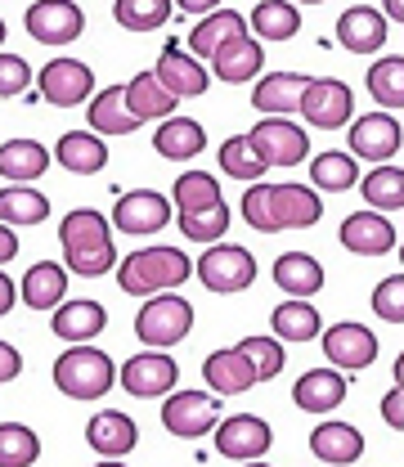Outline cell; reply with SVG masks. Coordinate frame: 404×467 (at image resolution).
<instances>
[{
    "mask_svg": "<svg viewBox=\"0 0 404 467\" xmlns=\"http://www.w3.org/2000/svg\"><path fill=\"white\" fill-rule=\"evenodd\" d=\"M324 216V202L310 184H252L243 193V221L256 234L310 230Z\"/></svg>",
    "mask_w": 404,
    "mask_h": 467,
    "instance_id": "1",
    "label": "cell"
},
{
    "mask_svg": "<svg viewBox=\"0 0 404 467\" xmlns=\"http://www.w3.org/2000/svg\"><path fill=\"white\" fill-rule=\"evenodd\" d=\"M58 243H63V261H67L63 270H72L77 279H99L113 270V230H109V216H99L95 207H72L58 225Z\"/></svg>",
    "mask_w": 404,
    "mask_h": 467,
    "instance_id": "2",
    "label": "cell"
},
{
    "mask_svg": "<svg viewBox=\"0 0 404 467\" xmlns=\"http://www.w3.org/2000/svg\"><path fill=\"white\" fill-rule=\"evenodd\" d=\"M193 275V261L180 247H144L117 261V288L130 296H158V292L184 288Z\"/></svg>",
    "mask_w": 404,
    "mask_h": 467,
    "instance_id": "3",
    "label": "cell"
},
{
    "mask_svg": "<svg viewBox=\"0 0 404 467\" xmlns=\"http://www.w3.org/2000/svg\"><path fill=\"white\" fill-rule=\"evenodd\" d=\"M113 355H104L99 347H67L55 359V387L67 400H99L113 391Z\"/></svg>",
    "mask_w": 404,
    "mask_h": 467,
    "instance_id": "4",
    "label": "cell"
},
{
    "mask_svg": "<svg viewBox=\"0 0 404 467\" xmlns=\"http://www.w3.org/2000/svg\"><path fill=\"white\" fill-rule=\"evenodd\" d=\"M193 333V306L175 292H158L144 296L140 315H135V337L144 342V350H167L175 342H184Z\"/></svg>",
    "mask_w": 404,
    "mask_h": 467,
    "instance_id": "5",
    "label": "cell"
},
{
    "mask_svg": "<svg viewBox=\"0 0 404 467\" xmlns=\"http://www.w3.org/2000/svg\"><path fill=\"white\" fill-rule=\"evenodd\" d=\"M243 140H247V149L256 153V162L265 171L270 167H296V162L310 158V135L288 117H261Z\"/></svg>",
    "mask_w": 404,
    "mask_h": 467,
    "instance_id": "6",
    "label": "cell"
},
{
    "mask_svg": "<svg viewBox=\"0 0 404 467\" xmlns=\"http://www.w3.org/2000/svg\"><path fill=\"white\" fill-rule=\"evenodd\" d=\"M193 270H198L202 288L221 292V296L243 292V288L256 284V256H252L247 247H238V243H212V247L198 256Z\"/></svg>",
    "mask_w": 404,
    "mask_h": 467,
    "instance_id": "7",
    "label": "cell"
},
{
    "mask_svg": "<svg viewBox=\"0 0 404 467\" xmlns=\"http://www.w3.org/2000/svg\"><path fill=\"white\" fill-rule=\"evenodd\" d=\"M212 431H216V454H221V459H233V463H261V459L270 454V445H275L270 422L256 418V413H230V418H221V427H212Z\"/></svg>",
    "mask_w": 404,
    "mask_h": 467,
    "instance_id": "8",
    "label": "cell"
},
{
    "mask_svg": "<svg viewBox=\"0 0 404 467\" xmlns=\"http://www.w3.org/2000/svg\"><path fill=\"white\" fill-rule=\"evenodd\" d=\"M117 382H121L126 396L153 400V396H171L175 382H180V368H175V359L167 350H140L117 368Z\"/></svg>",
    "mask_w": 404,
    "mask_h": 467,
    "instance_id": "9",
    "label": "cell"
},
{
    "mask_svg": "<svg viewBox=\"0 0 404 467\" xmlns=\"http://www.w3.org/2000/svg\"><path fill=\"white\" fill-rule=\"evenodd\" d=\"M296 113L306 117L310 126H319V130H337V126H347L355 117V95L337 77H310V86L301 90Z\"/></svg>",
    "mask_w": 404,
    "mask_h": 467,
    "instance_id": "10",
    "label": "cell"
},
{
    "mask_svg": "<svg viewBox=\"0 0 404 467\" xmlns=\"http://www.w3.org/2000/svg\"><path fill=\"white\" fill-rule=\"evenodd\" d=\"M221 422V400L207 391H175L162 400V427L180 441H198Z\"/></svg>",
    "mask_w": 404,
    "mask_h": 467,
    "instance_id": "11",
    "label": "cell"
},
{
    "mask_svg": "<svg viewBox=\"0 0 404 467\" xmlns=\"http://www.w3.org/2000/svg\"><path fill=\"white\" fill-rule=\"evenodd\" d=\"M324 342V359L337 373H364L378 359V333L364 324H333L328 333H319Z\"/></svg>",
    "mask_w": 404,
    "mask_h": 467,
    "instance_id": "12",
    "label": "cell"
},
{
    "mask_svg": "<svg viewBox=\"0 0 404 467\" xmlns=\"http://www.w3.org/2000/svg\"><path fill=\"white\" fill-rule=\"evenodd\" d=\"M23 23H27V36L41 41V46H67V41H77L86 32V14L77 5H67V0H36V5H27Z\"/></svg>",
    "mask_w": 404,
    "mask_h": 467,
    "instance_id": "13",
    "label": "cell"
},
{
    "mask_svg": "<svg viewBox=\"0 0 404 467\" xmlns=\"http://www.w3.org/2000/svg\"><path fill=\"white\" fill-rule=\"evenodd\" d=\"M95 95V72L81 58H50L41 67V99L55 109H77Z\"/></svg>",
    "mask_w": 404,
    "mask_h": 467,
    "instance_id": "14",
    "label": "cell"
},
{
    "mask_svg": "<svg viewBox=\"0 0 404 467\" xmlns=\"http://www.w3.org/2000/svg\"><path fill=\"white\" fill-rule=\"evenodd\" d=\"M350 158H368L378 167H387L400 153V121L391 113H364L359 121H350Z\"/></svg>",
    "mask_w": 404,
    "mask_h": 467,
    "instance_id": "15",
    "label": "cell"
},
{
    "mask_svg": "<svg viewBox=\"0 0 404 467\" xmlns=\"http://www.w3.org/2000/svg\"><path fill=\"white\" fill-rule=\"evenodd\" d=\"M167 221H171V198L167 193H153V189H130V193L117 198V207H113V230L135 234V238L158 234Z\"/></svg>",
    "mask_w": 404,
    "mask_h": 467,
    "instance_id": "16",
    "label": "cell"
},
{
    "mask_svg": "<svg viewBox=\"0 0 404 467\" xmlns=\"http://www.w3.org/2000/svg\"><path fill=\"white\" fill-rule=\"evenodd\" d=\"M149 72L158 77V86L171 95L175 104H180V99H198V95H207V86H212L207 67H202L198 58H189L180 46H167Z\"/></svg>",
    "mask_w": 404,
    "mask_h": 467,
    "instance_id": "17",
    "label": "cell"
},
{
    "mask_svg": "<svg viewBox=\"0 0 404 467\" xmlns=\"http://www.w3.org/2000/svg\"><path fill=\"white\" fill-rule=\"evenodd\" d=\"M86 445L99 454V459H126L135 445H140V427L130 413L121 409H104L86 422Z\"/></svg>",
    "mask_w": 404,
    "mask_h": 467,
    "instance_id": "18",
    "label": "cell"
},
{
    "mask_svg": "<svg viewBox=\"0 0 404 467\" xmlns=\"http://www.w3.org/2000/svg\"><path fill=\"white\" fill-rule=\"evenodd\" d=\"M337 41L350 55H378L387 46V18L373 5H350L337 18Z\"/></svg>",
    "mask_w": 404,
    "mask_h": 467,
    "instance_id": "19",
    "label": "cell"
},
{
    "mask_svg": "<svg viewBox=\"0 0 404 467\" xmlns=\"http://www.w3.org/2000/svg\"><path fill=\"white\" fill-rule=\"evenodd\" d=\"M337 238L355 256H387L396 247V225L387 216H378V212H355V216L342 221Z\"/></svg>",
    "mask_w": 404,
    "mask_h": 467,
    "instance_id": "20",
    "label": "cell"
},
{
    "mask_svg": "<svg viewBox=\"0 0 404 467\" xmlns=\"http://www.w3.org/2000/svg\"><path fill=\"white\" fill-rule=\"evenodd\" d=\"M55 337H63L67 347H86L90 337H99L109 328V310L90 296H77V301H63L55 310Z\"/></svg>",
    "mask_w": 404,
    "mask_h": 467,
    "instance_id": "21",
    "label": "cell"
},
{
    "mask_svg": "<svg viewBox=\"0 0 404 467\" xmlns=\"http://www.w3.org/2000/svg\"><path fill=\"white\" fill-rule=\"evenodd\" d=\"M342 400H347V378L337 368H306L292 382V405L306 413H333Z\"/></svg>",
    "mask_w": 404,
    "mask_h": 467,
    "instance_id": "22",
    "label": "cell"
},
{
    "mask_svg": "<svg viewBox=\"0 0 404 467\" xmlns=\"http://www.w3.org/2000/svg\"><path fill=\"white\" fill-rule=\"evenodd\" d=\"M310 454L328 467H350L364 459V431L350 422H319L310 431Z\"/></svg>",
    "mask_w": 404,
    "mask_h": 467,
    "instance_id": "23",
    "label": "cell"
},
{
    "mask_svg": "<svg viewBox=\"0 0 404 467\" xmlns=\"http://www.w3.org/2000/svg\"><path fill=\"white\" fill-rule=\"evenodd\" d=\"M261 67H265L261 41H252V36H233L230 46H221V50L212 55V72H207V77H221L225 86H243V81H252Z\"/></svg>",
    "mask_w": 404,
    "mask_h": 467,
    "instance_id": "24",
    "label": "cell"
},
{
    "mask_svg": "<svg viewBox=\"0 0 404 467\" xmlns=\"http://www.w3.org/2000/svg\"><path fill=\"white\" fill-rule=\"evenodd\" d=\"M121 95H126V113L135 117L140 126H144V121H167V117H175V109H180L171 95L158 86L153 72H135V77L121 86Z\"/></svg>",
    "mask_w": 404,
    "mask_h": 467,
    "instance_id": "25",
    "label": "cell"
},
{
    "mask_svg": "<svg viewBox=\"0 0 404 467\" xmlns=\"http://www.w3.org/2000/svg\"><path fill=\"white\" fill-rule=\"evenodd\" d=\"M153 149H158L167 162H189V158H198V153L207 149V130H202V121H193V117H167V121H158V130H153Z\"/></svg>",
    "mask_w": 404,
    "mask_h": 467,
    "instance_id": "26",
    "label": "cell"
},
{
    "mask_svg": "<svg viewBox=\"0 0 404 467\" xmlns=\"http://www.w3.org/2000/svg\"><path fill=\"white\" fill-rule=\"evenodd\" d=\"M233 36H247V18L238 9H212L193 32H189V58H212Z\"/></svg>",
    "mask_w": 404,
    "mask_h": 467,
    "instance_id": "27",
    "label": "cell"
},
{
    "mask_svg": "<svg viewBox=\"0 0 404 467\" xmlns=\"http://www.w3.org/2000/svg\"><path fill=\"white\" fill-rule=\"evenodd\" d=\"M310 86L306 72H270L256 81L252 90V109H261L265 117H288L296 104H301V90Z\"/></svg>",
    "mask_w": 404,
    "mask_h": 467,
    "instance_id": "28",
    "label": "cell"
},
{
    "mask_svg": "<svg viewBox=\"0 0 404 467\" xmlns=\"http://www.w3.org/2000/svg\"><path fill=\"white\" fill-rule=\"evenodd\" d=\"M202 378H207V387H212V396H243V391H252L256 387V378H252V368H247V359L238 355V350H212L207 359H202Z\"/></svg>",
    "mask_w": 404,
    "mask_h": 467,
    "instance_id": "29",
    "label": "cell"
},
{
    "mask_svg": "<svg viewBox=\"0 0 404 467\" xmlns=\"http://www.w3.org/2000/svg\"><path fill=\"white\" fill-rule=\"evenodd\" d=\"M55 158H58V167L72 175H99L109 167V144L99 135H90V130H67L58 140Z\"/></svg>",
    "mask_w": 404,
    "mask_h": 467,
    "instance_id": "30",
    "label": "cell"
},
{
    "mask_svg": "<svg viewBox=\"0 0 404 467\" xmlns=\"http://www.w3.org/2000/svg\"><path fill=\"white\" fill-rule=\"evenodd\" d=\"M18 296L32 306V310H58L63 296H67V270L58 261H36L23 284H18Z\"/></svg>",
    "mask_w": 404,
    "mask_h": 467,
    "instance_id": "31",
    "label": "cell"
},
{
    "mask_svg": "<svg viewBox=\"0 0 404 467\" xmlns=\"http://www.w3.org/2000/svg\"><path fill=\"white\" fill-rule=\"evenodd\" d=\"M275 284L288 292L292 301H310L315 292L324 288V265L310 252H284L275 261Z\"/></svg>",
    "mask_w": 404,
    "mask_h": 467,
    "instance_id": "32",
    "label": "cell"
},
{
    "mask_svg": "<svg viewBox=\"0 0 404 467\" xmlns=\"http://www.w3.org/2000/svg\"><path fill=\"white\" fill-rule=\"evenodd\" d=\"M270 328H275V342H292V347H301V342H315L319 333H324V319H319V310L310 306V301H284V306H275V315H270Z\"/></svg>",
    "mask_w": 404,
    "mask_h": 467,
    "instance_id": "33",
    "label": "cell"
},
{
    "mask_svg": "<svg viewBox=\"0 0 404 467\" xmlns=\"http://www.w3.org/2000/svg\"><path fill=\"white\" fill-rule=\"evenodd\" d=\"M46 167H50L46 144H36V140H5V144H0V175H5V180L27 184V180H41Z\"/></svg>",
    "mask_w": 404,
    "mask_h": 467,
    "instance_id": "34",
    "label": "cell"
},
{
    "mask_svg": "<svg viewBox=\"0 0 404 467\" xmlns=\"http://www.w3.org/2000/svg\"><path fill=\"white\" fill-rule=\"evenodd\" d=\"M171 202H175L180 216H198V212H216V207H225L216 175H207V171H184L180 175L175 189H171Z\"/></svg>",
    "mask_w": 404,
    "mask_h": 467,
    "instance_id": "35",
    "label": "cell"
},
{
    "mask_svg": "<svg viewBox=\"0 0 404 467\" xmlns=\"http://www.w3.org/2000/svg\"><path fill=\"white\" fill-rule=\"evenodd\" d=\"M90 135H135L140 130V121L126 113V95H121V86H109V90H99L95 99H90Z\"/></svg>",
    "mask_w": 404,
    "mask_h": 467,
    "instance_id": "36",
    "label": "cell"
},
{
    "mask_svg": "<svg viewBox=\"0 0 404 467\" xmlns=\"http://www.w3.org/2000/svg\"><path fill=\"white\" fill-rule=\"evenodd\" d=\"M50 216V198L36 193L32 184H9L0 189V225H41Z\"/></svg>",
    "mask_w": 404,
    "mask_h": 467,
    "instance_id": "37",
    "label": "cell"
},
{
    "mask_svg": "<svg viewBox=\"0 0 404 467\" xmlns=\"http://www.w3.org/2000/svg\"><path fill=\"white\" fill-rule=\"evenodd\" d=\"M359 189H364V202H368V212H378V216H387V212H400L404 207V171L400 167H373V171L359 180Z\"/></svg>",
    "mask_w": 404,
    "mask_h": 467,
    "instance_id": "38",
    "label": "cell"
},
{
    "mask_svg": "<svg viewBox=\"0 0 404 467\" xmlns=\"http://www.w3.org/2000/svg\"><path fill=\"white\" fill-rule=\"evenodd\" d=\"M368 95L382 104V113L396 117V109H404V58L400 55H387L378 58L373 67H368Z\"/></svg>",
    "mask_w": 404,
    "mask_h": 467,
    "instance_id": "39",
    "label": "cell"
},
{
    "mask_svg": "<svg viewBox=\"0 0 404 467\" xmlns=\"http://www.w3.org/2000/svg\"><path fill=\"white\" fill-rule=\"evenodd\" d=\"M171 14L175 5H167V0H117L113 5V23L126 32H158L171 23Z\"/></svg>",
    "mask_w": 404,
    "mask_h": 467,
    "instance_id": "40",
    "label": "cell"
},
{
    "mask_svg": "<svg viewBox=\"0 0 404 467\" xmlns=\"http://www.w3.org/2000/svg\"><path fill=\"white\" fill-rule=\"evenodd\" d=\"M310 189L315 193H342V189H355L359 184V162L350 153H324L310 162Z\"/></svg>",
    "mask_w": 404,
    "mask_h": 467,
    "instance_id": "41",
    "label": "cell"
},
{
    "mask_svg": "<svg viewBox=\"0 0 404 467\" xmlns=\"http://www.w3.org/2000/svg\"><path fill=\"white\" fill-rule=\"evenodd\" d=\"M252 27H256V36H265V41H292V36L301 32V9H296V5H284V0H265V5L252 9Z\"/></svg>",
    "mask_w": 404,
    "mask_h": 467,
    "instance_id": "42",
    "label": "cell"
},
{
    "mask_svg": "<svg viewBox=\"0 0 404 467\" xmlns=\"http://www.w3.org/2000/svg\"><path fill=\"white\" fill-rule=\"evenodd\" d=\"M41 459V436L23 422H0V467H32Z\"/></svg>",
    "mask_w": 404,
    "mask_h": 467,
    "instance_id": "43",
    "label": "cell"
},
{
    "mask_svg": "<svg viewBox=\"0 0 404 467\" xmlns=\"http://www.w3.org/2000/svg\"><path fill=\"white\" fill-rule=\"evenodd\" d=\"M233 350L247 359L256 382H270V378L284 373V342H275V337H243Z\"/></svg>",
    "mask_w": 404,
    "mask_h": 467,
    "instance_id": "44",
    "label": "cell"
},
{
    "mask_svg": "<svg viewBox=\"0 0 404 467\" xmlns=\"http://www.w3.org/2000/svg\"><path fill=\"white\" fill-rule=\"evenodd\" d=\"M221 171L233 175V180H265V167L256 162V153L247 149V140L243 135H230L225 144H221Z\"/></svg>",
    "mask_w": 404,
    "mask_h": 467,
    "instance_id": "45",
    "label": "cell"
},
{
    "mask_svg": "<svg viewBox=\"0 0 404 467\" xmlns=\"http://www.w3.org/2000/svg\"><path fill=\"white\" fill-rule=\"evenodd\" d=\"M180 221V230L189 243H221L225 230H230V207H216V212H198V216H175Z\"/></svg>",
    "mask_w": 404,
    "mask_h": 467,
    "instance_id": "46",
    "label": "cell"
},
{
    "mask_svg": "<svg viewBox=\"0 0 404 467\" xmlns=\"http://www.w3.org/2000/svg\"><path fill=\"white\" fill-rule=\"evenodd\" d=\"M373 310H378V319H387V324H404V279L400 275H387V279L373 288Z\"/></svg>",
    "mask_w": 404,
    "mask_h": 467,
    "instance_id": "47",
    "label": "cell"
},
{
    "mask_svg": "<svg viewBox=\"0 0 404 467\" xmlns=\"http://www.w3.org/2000/svg\"><path fill=\"white\" fill-rule=\"evenodd\" d=\"M32 86V67L23 55H5L0 50V99H14V95H27Z\"/></svg>",
    "mask_w": 404,
    "mask_h": 467,
    "instance_id": "48",
    "label": "cell"
},
{
    "mask_svg": "<svg viewBox=\"0 0 404 467\" xmlns=\"http://www.w3.org/2000/svg\"><path fill=\"white\" fill-rule=\"evenodd\" d=\"M382 418H387L391 431H404V387H396V391L382 396Z\"/></svg>",
    "mask_w": 404,
    "mask_h": 467,
    "instance_id": "49",
    "label": "cell"
},
{
    "mask_svg": "<svg viewBox=\"0 0 404 467\" xmlns=\"http://www.w3.org/2000/svg\"><path fill=\"white\" fill-rule=\"evenodd\" d=\"M18 373H23V355L9 347V342H0V387H5V382H14Z\"/></svg>",
    "mask_w": 404,
    "mask_h": 467,
    "instance_id": "50",
    "label": "cell"
},
{
    "mask_svg": "<svg viewBox=\"0 0 404 467\" xmlns=\"http://www.w3.org/2000/svg\"><path fill=\"white\" fill-rule=\"evenodd\" d=\"M18 252H23V247H18V234L9 230V225H0V265H9Z\"/></svg>",
    "mask_w": 404,
    "mask_h": 467,
    "instance_id": "51",
    "label": "cell"
},
{
    "mask_svg": "<svg viewBox=\"0 0 404 467\" xmlns=\"http://www.w3.org/2000/svg\"><path fill=\"white\" fill-rule=\"evenodd\" d=\"M14 301H18V284H14V279H9V275L0 270V319H5V315L14 310Z\"/></svg>",
    "mask_w": 404,
    "mask_h": 467,
    "instance_id": "52",
    "label": "cell"
},
{
    "mask_svg": "<svg viewBox=\"0 0 404 467\" xmlns=\"http://www.w3.org/2000/svg\"><path fill=\"white\" fill-rule=\"evenodd\" d=\"M184 9H189V14H202V18H207V14H212L216 5H212V0H184Z\"/></svg>",
    "mask_w": 404,
    "mask_h": 467,
    "instance_id": "53",
    "label": "cell"
},
{
    "mask_svg": "<svg viewBox=\"0 0 404 467\" xmlns=\"http://www.w3.org/2000/svg\"><path fill=\"white\" fill-rule=\"evenodd\" d=\"M382 18H396V23H404V5H400V0H387V9H382Z\"/></svg>",
    "mask_w": 404,
    "mask_h": 467,
    "instance_id": "54",
    "label": "cell"
},
{
    "mask_svg": "<svg viewBox=\"0 0 404 467\" xmlns=\"http://www.w3.org/2000/svg\"><path fill=\"white\" fill-rule=\"evenodd\" d=\"M95 467H126L121 459H104V463H95Z\"/></svg>",
    "mask_w": 404,
    "mask_h": 467,
    "instance_id": "55",
    "label": "cell"
},
{
    "mask_svg": "<svg viewBox=\"0 0 404 467\" xmlns=\"http://www.w3.org/2000/svg\"><path fill=\"white\" fill-rule=\"evenodd\" d=\"M5 36H9V27H5V18H0V46H5Z\"/></svg>",
    "mask_w": 404,
    "mask_h": 467,
    "instance_id": "56",
    "label": "cell"
},
{
    "mask_svg": "<svg viewBox=\"0 0 404 467\" xmlns=\"http://www.w3.org/2000/svg\"><path fill=\"white\" fill-rule=\"evenodd\" d=\"M247 467H270V463H247Z\"/></svg>",
    "mask_w": 404,
    "mask_h": 467,
    "instance_id": "57",
    "label": "cell"
}]
</instances>
